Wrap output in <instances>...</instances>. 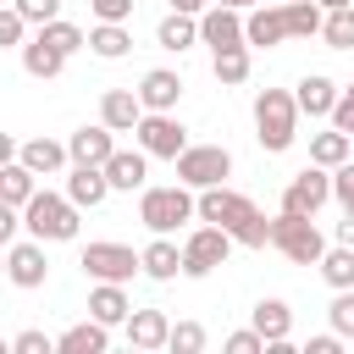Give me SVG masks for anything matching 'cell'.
Returning <instances> with one entry per match:
<instances>
[{"label":"cell","mask_w":354,"mask_h":354,"mask_svg":"<svg viewBox=\"0 0 354 354\" xmlns=\"http://www.w3.org/2000/svg\"><path fill=\"white\" fill-rule=\"evenodd\" d=\"M77 227H83V210L66 194H55V188H33L28 194V205H22V232L28 238H39V243H72Z\"/></svg>","instance_id":"cell-1"},{"label":"cell","mask_w":354,"mask_h":354,"mask_svg":"<svg viewBox=\"0 0 354 354\" xmlns=\"http://www.w3.org/2000/svg\"><path fill=\"white\" fill-rule=\"evenodd\" d=\"M254 138H260L266 155L293 149V138H299V105H293V88H260V94H254Z\"/></svg>","instance_id":"cell-2"},{"label":"cell","mask_w":354,"mask_h":354,"mask_svg":"<svg viewBox=\"0 0 354 354\" xmlns=\"http://www.w3.org/2000/svg\"><path fill=\"white\" fill-rule=\"evenodd\" d=\"M138 221L149 232H177L183 221H194V188H183V183H144L138 188Z\"/></svg>","instance_id":"cell-3"},{"label":"cell","mask_w":354,"mask_h":354,"mask_svg":"<svg viewBox=\"0 0 354 354\" xmlns=\"http://www.w3.org/2000/svg\"><path fill=\"white\" fill-rule=\"evenodd\" d=\"M271 249L288 254L293 266H315L321 249H326V232L315 227V216H293V210H277L271 216Z\"/></svg>","instance_id":"cell-4"},{"label":"cell","mask_w":354,"mask_h":354,"mask_svg":"<svg viewBox=\"0 0 354 354\" xmlns=\"http://www.w3.org/2000/svg\"><path fill=\"white\" fill-rule=\"evenodd\" d=\"M171 166H177V183L199 194V188H216V183L232 177V149L227 144H188Z\"/></svg>","instance_id":"cell-5"},{"label":"cell","mask_w":354,"mask_h":354,"mask_svg":"<svg viewBox=\"0 0 354 354\" xmlns=\"http://www.w3.org/2000/svg\"><path fill=\"white\" fill-rule=\"evenodd\" d=\"M77 266H83L88 282H133L138 277V249L116 243V238H94V243H83Z\"/></svg>","instance_id":"cell-6"},{"label":"cell","mask_w":354,"mask_h":354,"mask_svg":"<svg viewBox=\"0 0 354 354\" xmlns=\"http://www.w3.org/2000/svg\"><path fill=\"white\" fill-rule=\"evenodd\" d=\"M133 144L149 155V160H177L188 149V127L177 122V111H144L138 127H133Z\"/></svg>","instance_id":"cell-7"},{"label":"cell","mask_w":354,"mask_h":354,"mask_svg":"<svg viewBox=\"0 0 354 354\" xmlns=\"http://www.w3.org/2000/svg\"><path fill=\"white\" fill-rule=\"evenodd\" d=\"M227 254H232V232L227 227H216V221H199L188 238H183V277H210L216 266H227Z\"/></svg>","instance_id":"cell-8"},{"label":"cell","mask_w":354,"mask_h":354,"mask_svg":"<svg viewBox=\"0 0 354 354\" xmlns=\"http://www.w3.org/2000/svg\"><path fill=\"white\" fill-rule=\"evenodd\" d=\"M50 243H39V238H11L6 243V282L11 288H22V293H33V288H44L50 282V254H44Z\"/></svg>","instance_id":"cell-9"},{"label":"cell","mask_w":354,"mask_h":354,"mask_svg":"<svg viewBox=\"0 0 354 354\" xmlns=\"http://www.w3.org/2000/svg\"><path fill=\"white\" fill-rule=\"evenodd\" d=\"M332 205V171L326 166H304V171H293L288 177V188H282V210H293V216H321Z\"/></svg>","instance_id":"cell-10"},{"label":"cell","mask_w":354,"mask_h":354,"mask_svg":"<svg viewBox=\"0 0 354 354\" xmlns=\"http://www.w3.org/2000/svg\"><path fill=\"white\" fill-rule=\"evenodd\" d=\"M260 205L249 199V194H238V188H227V183H216V188H199L194 194V221H216V227H227V232H238V221L243 216H254Z\"/></svg>","instance_id":"cell-11"},{"label":"cell","mask_w":354,"mask_h":354,"mask_svg":"<svg viewBox=\"0 0 354 354\" xmlns=\"http://www.w3.org/2000/svg\"><path fill=\"white\" fill-rule=\"evenodd\" d=\"M288 39V17H282V0H260V6H249L243 11V44L249 50H277Z\"/></svg>","instance_id":"cell-12"},{"label":"cell","mask_w":354,"mask_h":354,"mask_svg":"<svg viewBox=\"0 0 354 354\" xmlns=\"http://www.w3.org/2000/svg\"><path fill=\"white\" fill-rule=\"evenodd\" d=\"M199 44H210V50H232V44H243V11L210 0V6L199 11Z\"/></svg>","instance_id":"cell-13"},{"label":"cell","mask_w":354,"mask_h":354,"mask_svg":"<svg viewBox=\"0 0 354 354\" xmlns=\"http://www.w3.org/2000/svg\"><path fill=\"white\" fill-rule=\"evenodd\" d=\"M138 277H149V282H177L183 277V249L171 243V232H155L138 249Z\"/></svg>","instance_id":"cell-14"},{"label":"cell","mask_w":354,"mask_h":354,"mask_svg":"<svg viewBox=\"0 0 354 354\" xmlns=\"http://www.w3.org/2000/svg\"><path fill=\"white\" fill-rule=\"evenodd\" d=\"M138 105L144 111H177V100H183V72H171V66H149L144 77H138Z\"/></svg>","instance_id":"cell-15"},{"label":"cell","mask_w":354,"mask_h":354,"mask_svg":"<svg viewBox=\"0 0 354 354\" xmlns=\"http://www.w3.org/2000/svg\"><path fill=\"white\" fill-rule=\"evenodd\" d=\"M100 171H105L111 194H133V188L149 183V155H144V149H111Z\"/></svg>","instance_id":"cell-16"},{"label":"cell","mask_w":354,"mask_h":354,"mask_svg":"<svg viewBox=\"0 0 354 354\" xmlns=\"http://www.w3.org/2000/svg\"><path fill=\"white\" fill-rule=\"evenodd\" d=\"M166 332H171V315H166V310H127V321H122V337H127L138 354L166 348Z\"/></svg>","instance_id":"cell-17"},{"label":"cell","mask_w":354,"mask_h":354,"mask_svg":"<svg viewBox=\"0 0 354 354\" xmlns=\"http://www.w3.org/2000/svg\"><path fill=\"white\" fill-rule=\"evenodd\" d=\"M111 149H116V133H111L105 122H88V127H77V133L66 138V160H72V166H105Z\"/></svg>","instance_id":"cell-18"},{"label":"cell","mask_w":354,"mask_h":354,"mask_svg":"<svg viewBox=\"0 0 354 354\" xmlns=\"http://www.w3.org/2000/svg\"><path fill=\"white\" fill-rule=\"evenodd\" d=\"M17 160H22L33 177H61V171L72 166V160H66V144H61V138H44V133L28 138V144H17Z\"/></svg>","instance_id":"cell-19"},{"label":"cell","mask_w":354,"mask_h":354,"mask_svg":"<svg viewBox=\"0 0 354 354\" xmlns=\"http://www.w3.org/2000/svg\"><path fill=\"white\" fill-rule=\"evenodd\" d=\"M77 210H100L105 199H111V183H105V171L100 166H66V188H61Z\"/></svg>","instance_id":"cell-20"},{"label":"cell","mask_w":354,"mask_h":354,"mask_svg":"<svg viewBox=\"0 0 354 354\" xmlns=\"http://www.w3.org/2000/svg\"><path fill=\"white\" fill-rule=\"evenodd\" d=\"M17 55H22V72H28V77H39V83H50V77H61V72H66V55H61L55 44H44L39 33H28Z\"/></svg>","instance_id":"cell-21"},{"label":"cell","mask_w":354,"mask_h":354,"mask_svg":"<svg viewBox=\"0 0 354 354\" xmlns=\"http://www.w3.org/2000/svg\"><path fill=\"white\" fill-rule=\"evenodd\" d=\"M332 100H337V83H332L326 72H304V77L293 83V105H299V116H326Z\"/></svg>","instance_id":"cell-22"},{"label":"cell","mask_w":354,"mask_h":354,"mask_svg":"<svg viewBox=\"0 0 354 354\" xmlns=\"http://www.w3.org/2000/svg\"><path fill=\"white\" fill-rule=\"evenodd\" d=\"M138 116H144V105H138L133 88H105V94H100V122H105L111 133H133Z\"/></svg>","instance_id":"cell-23"},{"label":"cell","mask_w":354,"mask_h":354,"mask_svg":"<svg viewBox=\"0 0 354 354\" xmlns=\"http://www.w3.org/2000/svg\"><path fill=\"white\" fill-rule=\"evenodd\" d=\"M127 282H94L88 288V315L100 321V326H122L127 321Z\"/></svg>","instance_id":"cell-24"},{"label":"cell","mask_w":354,"mask_h":354,"mask_svg":"<svg viewBox=\"0 0 354 354\" xmlns=\"http://www.w3.org/2000/svg\"><path fill=\"white\" fill-rule=\"evenodd\" d=\"M249 326H254L266 343H288V337H293V310H288V299H260V304L249 310Z\"/></svg>","instance_id":"cell-25"},{"label":"cell","mask_w":354,"mask_h":354,"mask_svg":"<svg viewBox=\"0 0 354 354\" xmlns=\"http://www.w3.org/2000/svg\"><path fill=\"white\" fill-rule=\"evenodd\" d=\"M105 348H111V326H100L94 315L55 337V354H105Z\"/></svg>","instance_id":"cell-26"},{"label":"cell","mask_w":354,"mask_h":354,"mask_svg":"<svg viewBox=\"0 0 354 354\" xmlns=\"http://www.w3.org/2000/svg\"><path fill=\"white\" fill-rule=\"evenodd\" d=\"M155 44H160V50H171V55L194 50V44H199V17L166 11V17H160V28H155Z\"/></svg>","instance_id":"cell-27"},{"label":"cell","mask_w":354,"mask_h":354,"mask_svg":"<svg viewBox=\"0 0 354 354\" xmlns=\"http://www.w3.org/2000/svg\"><path fill=\"white\" fill-rule=\"evenodd\" d=\"M249 66H254V50H249V44L210 50V72H216V83H221V88H238V83H249Z\"/></svg>","instance_id":"cell-28"},{"label":"cell","mask_w":354,"mask_h":354,"mask_svg":"<svg viewBox=\"0 0 354 354\" xmlns=\"http://www.w3.org/2000/svg\"><path fill=\"white\" fill-rule=\"evenodd\" d=\"M315 271H321L326 288H354V243H326Z\"/></svg>","instance_id":"cell-29"},{"label":"cell","mask_w":354,"mask_h":354,"mask_svg":"<svg viewBox=\"0 0 354 354\" xmlns=\"http://www.w3.org/2000/svg\"><path fill=\"white\" fill-rule=\"evenodd\" d=\"M88 50H94L100 61H122V55L133 50L127 22H94V28H88Z\"/></svg>","instance_id":"cell-30"},{"label":"cell","mask_w":354,"mask_h":354,"mask_svg":"<svg viewBox=\"0 0 354 354\" xmlns=\"http://www.w3.org/2000/svg\"><path fill=\"white\" fill-rule=\"evenodd\" d=\"M348 155H354V133H337V127L310 133V160H315V166H326V171H332V166H343Z\"/></svg>","instance_id":"cell-31"},{"label":"cell","mask_w":354,"mask_h":354,"mask_svg":"<svg viewBox=\"0 0 354 354\" xmlns=\"http://www.w3.org/2000/svg\"><path fill=\"white\" fill-rule=\"evenodd\" d=\"M33 33H39L44 44H55V50H61L66 61H72L77 50H88V33H83L77 22H66V17H50V22H44V28H33Z\"/></svg>","instance_id":"cell-32"},{"label":"cell","mask_w":354,"mask_h":354,"mask_svg":"<svg viewBox=\"0 0 354 354\" xmlns=\"http://www.w3.org/2000/svg\"><path fill=\"white\" fill-rule=\"evenodd\" d=\"M282 17H288V39H315L326 11L315 0H282Z\"/></svg>","instance_id":"cell-33"},{"label":"cell","mask_w":354,"mask_h":354,"mask_svg":"<svg viewBox=\"0 0 354 354\" xmlns=\"http://www.w3.org/2000/svg\"><path fill=\"white\" fill-rule=\"evenodd\" d=\"M33 188H39V177H33L22 160H6V166H0V199H6V205H17V210H22Z\"/></svg>","instance_id":"cell-34"},{"label":"cell","mask_w":354,"mask_h":354,"mask_svg":"<svg viewBox=\"0 0 354 354\" xmlns=\"http://www.w3.org/2000/svg\"><path fill=\"white\" fill-rule=\"evenodd\" d=\"M326 50H354V6H337L321 17V33H315Z\"/></svg>","instance_id":"cell-35"},{"label":"cell","mask_w":354,"mask_h":354,"mask_svg":"<svg viewBox=\"0 0 354 354\" xmlns=\"http://www.w3.org/2000/svg\"><path fill=\"white\" fill-rule=\"evenodd\" d=\"M326 321H332V332L348 343L354 337V288H332V304H326Z\"/></svg>","instance_id":"cell-36"},{"label":"cell","mask_w":354,"mask_h":354,"mask_svg":"<svg viewBox=\"0 0 354 354\" xmlns=\"http://www.w3.org/2000/svg\"><path fill=\"white\" fill-rule=\"evenodd\" d=\"M232 243H243V249H266V243H271V216H266V210L243 216L238 232H232Z\"/></svg>","instance_id":"cell-37"},{"label":"cell","mask_w":354,"mask_h":354,"mask_svg":"<svg viewBox=\"0 0 354 354\" xmlns=\"http://www.w3.org/2000/svg\"><path fill=\"white\" fill-rule=\"evenodd\" d=\"M166 348H171V354H199V348H205V326H199V321H171Z\"/></svg>","instance_id":"cell-38"},{"label":"cell","mask_w":354,"mask_h":354,"mask_svg":"<svg viewBox=\"0 0 354 354\" xmlns=\"http://www.w3.org/2000/svg\"><path fill=\"white\" fill-rule=\"evenodd\" d=\"M332 205H337L343 216H354V155H348L343 166H332Z\"/></svg>","instance_id":"cell-39"},{"label":"cell","mask_w":354,"mask_h":354,"mask_svg":"<svg viewBox=\"0 0 354 354\" xmlns=\"http://www.w3.org/2000/svg\"><path fill=\"white\" fill-rule=\"evenodd\" d=\"M28 33H33V28L22 22V11H17V6H0V50H22Z\"/></svg>","instance_id":"cell-40"},{"label":"cell","mask_w":354,"mask_h":354,"mask_svg":"<svg viewBox=\"0 0 354 354\" xmlns=\"http://www.w3.org/2000/svg\"><path fill=\"white\" fill-rule=\"evenodd\" d=\"M11 354H55V337H50V332H39V326H28V332H17V337H11Z\"/></svg>","instance_id":"cell-41"},{"label":"cell","mask_w":354,"mask_h":354,"mask_svg":"<svg viewBox=\"0 0 354 354\" xmlns=\"http://www.w3.org/2000/svg\"><path fill=\"white\" fill-rule=\"evenodd\" d=\"M17 11H22V22L28 28H44L50 17H61V0H11Z\"/></svg>","instance_id":"cell-42"},{"label":"cell","mask_w":354,"mask_h":354,"mask_svg":"<svg viewBox=\"0 0 354 354\" xmlns=\"http://www.w3.org/2000/svg\"><path fill=\"white\" fill-rule=\"evenodd\" d=\"M326 122H332L337 133H354V83H348V88H337V100H332Z\"/></svg>","instance_id":"cell-43"},{"label":"cell","mask_w":354,"mask_h":354,"mask_svg":"<svg viewBox=\"0 0 354 354\" xmlns=\"http://www.w3.org/2000/svg\"><path fill=\"white\" fill-rule=\"evenodd\" d=\"M133 6H138V0H88L94 22H127V17H133Z\"/></svg>","instance_id":"cell-44"},{"label":"cell","mask_w":354,"mask_h":354,"mask_svg":"<svg viewBox=\"0 0 354 354\" xmlns=\"http://www.w3.org/2000/svg\"><path fill=\"white\" fill-rule=\"evenodd\" d=\"M221 348H227V354H266V337H260L254 326H243V332H232Z\"/></svg>","instance_id":"cell-45"},{"label":"cell","mask_w":354,"mask_h":354,"mask_svg":"<svg viewBox=\"0 0 354 354\" xmlns=\"http://www.w3.org/2000/svg\"><path fill=\"white\" fill-rule=\"evenodd\" d=\"M11 238H22V210H17V205H6V199H0V249H6V243H11Z\"/></svg>","instance_id":"cell-46"},{"label":"cell","mask_w":354,"mask_h":354,"mask_svg":"<svg viewBox=\"0 0 354 354\" xmlns=\"http://www.w3.org/2000/svg\"><path fill=\"white\" fill-rule=\"evenodd\" d=\"M304 354H343V337H337V332H321V337L304 343Z\"/></svg>","instance_id":"cell-47"},{"label":"cell","mask_w":354,"mask_h":354,"mask_svg":"<svg viewBox=\"0 0 354 354\" xmlns=\"http://www.w3.org/2000/svg\"><path fill=\"white\" fill-rule=\"evenodd\" d=\"M210 0H171V11H183V17H199Z\"/></svg>","instance_id":"cell-48"},{"label":"cell","mask_w":354,"mask_h":354,"mask_svg":"<svg viewBox=\"0 0 354 354\" xmlns=\"http://www.w3.org/2000/svg\"><path fill=\"white\" fill-rule=\"evenodd\" d=\"M6 160H17V138L0 127V166H6Z\"/></svg>","instance_id":"cell-49"},{"label":"cell","mask_w":354,"mask_h":354,"mask_svg":"<svg viewBox=\"0 0 354 354\" xmlns=\"http://www.w3.org/2000/svg\"><path fill=\"white\" fill-rule=\"evenodd\" d=\"M337 243H354V216H343V221H337Z\"/></svg>","instance_id":"cell-50"},{"label":"cell","mask_w":354,"mask_h":354,"mask_svg":"<svg viewBox=\"0 0 354 354\" xmlns=\"http://www.w3.org/2000/svg\"><path fill=\"white\" fill-rule=\"evenodd\" d=\"M216 6H232V11H249V6H260V0H216Z\"/></svg>","instance_id":"cell-51"},{"label":"cell","mask_w":354,"mask_h":354,"mask_svg":"<svg viewBox=\"0 0 354 354\" xmlns=\"http://www.w3.org/2000/svg\"><path fill=\"white\" fill-rule=\"evenodd\" d=\"M321 11H337V6H354V0H315Z\"/></svg>","instance_id":"cell-52"},{"label":"cell","mask_w":354,"mask_h":354,"mask_svg":"<svg viewBox=\"0 0 354 354\" xmlns=\"http://www.w3.org/2000/svg\"><path fill=\"white\" fill-rule=\"evenodd\" d=\"M0 277H6V249H0Z\"/></svg>","instance_id":"cell-53"}]
</instances>
